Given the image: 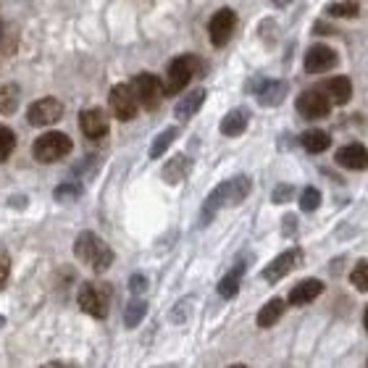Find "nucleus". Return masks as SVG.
Segmentation results:
<instances>
[{
    "instance_id": "f257e3e1",
    "label": "nucleus",
    "mask_w": 368,
    "mask_h": 368,
    "mask_svg": "<svg viewBox=\"0 0 368 368\" xmlns=\"http://www.w3.org/2000/svg\"><path fill=\"white\" fill-rule=\"evenodd\" d=\"M74 255L82 263H87L95 274L108 271L111 263H114V250L98 235H92V232H82V235L74 239Z\"/></svg>"
},
{
    "instance_id": "f03ea898",
    "label": "nucleus",
    "mask_w": 368,
    "mask_h": 368,
    "mask_svg": "<svg viewBox=\"0 0 368 368\" xmlns=\"http://www.w3.org/2000/svg\"><path fill=\"white\" fill-rule=\"evenodd\" d=\"M114 298V287L111 285H95V282H82L77 302L87 316L92 318H105L108 316V305Z\"/></svg>"
},
{
    "instance_id": "7ed1b4c3",
    "label": "nucleus",
    "mask_w": 368,
    "mask_h": 368,
    "mask_svg": "<svg viewBox=\"0 0 368 368\" xmlns=\"http://www.w3.org/2000/svg\"><path fill=\"white\" fill-rule=\"evenodd\" d=\"M71 148H74V142H71L68 134L45 132L32 142V155L40 163H55V161L66 158L68 153H71Z\"/></svg>"
},
{
    "instance_id": "20e7f679",
    "label": "nucleus",
    "mask_w": 368,
    "mask_h": 368,
    "mask_svg": "<svg viewBox=\"0 0 368 368\" xmlns=\"http://www.w3.org/2000/svg\"><path fill=\"white\" fill-rule=\"evenodd\" d=\"M195 74H198V55H179V58H174L168 64L163 92L166 95H179L184 87L192 82Z\"/></svg>"
},
{
    "instance_id": "39448f33",
    "label": "nucleus",
    "mask_w": 368,
    "mask_h": 368,
    "mask_svg": "<svg viewBox=\"0 0 368 368\" xmlns=\"http://www.w3.org/2000/svg\"><path fill=\"white\" fill-rule=\"evenodd\" d=\"M132 90H134V98L137 103L145 108V111H158V105L163 101V82L150 74V71H142V74H137L132 82Z\"/></svg>"
},
{
    "instance_id": "423d86ee",
    "label": "nucleus",
    "mask_w": 368,
    "mask_h": 368,
    "mask_svg": "<svg viewBox=\"0 0 368 368\" xmlns=\"http://www.w3.org/2000/svg\"><path fill=\"white\" fill-rule=\"evenodd\" d=\"M295 108H298V114L302 118H308V121H318V118H326L332 114V101L318 90H305L300 92V98L295 101Z\"/></svg>"
},
{
    "instance_id": "0eeeda50",
    "label": "nucleus",
    "mask_w": 368,
    "mask_h": 368,
    "mask_svg": "<svg viewBox=\"0 0 368 368\" xmlns=\"http://www.w3.org/2000/svg\"><path fill=\"white\" fill-rule=\"evenodd\" d=\"M339 64V53L332 48V45H324V42H316L305 51V58H302V66L308 74H326Z\"/></svg>"
},
{
    "instance_id": "6e6552de",
    "label": "nucleus",
    "mask_w": 368,
    "mask_h": 368,
    "mask_svg": "<svg viewBox=\"0 0 368 368\" xmlns=\"http://www.w3.org/2000/svg\"><path fill=\"white\" fill-rule=\"evenodd\" d=\"M237 27V14L232 8H218L216 14L208 21V34H211V45L213 48H224L229 45L232 34H235Z\"/></svg>"
},
{
    "instance_id": "1a4fd4ad",
    "label": "nucleus",
    "mask_w": 368,
    "mask_h": 368,
    "mask_svg": "<svg viewBox=\"0 0 368 368\" xmlns=\"http://www.w3.org/2000/svg\"><path fill=\"white\" fill-rule=\"evenodd\" d=\"M61 116H64V103L58 98H40L27 111V121L32 127H53L55 121H61Z\"/></svg>"
},
{
    "instance_id": "9d476101",
    "label": "nucleus",
    "mask_w": 368,
    "mask_h": 368,
    "mask_svg": "<svg viewBox=\"0 0 368 368\" xmlns=\"http://www.w3.org/2000/svg\"><path fill=\"white\" fill-rule=\"evenodd\" d=\"M108 103H111V111L118 121H132L140 111V103L134 98V90L132 84H116L108 95Z\"/></svg>"
},
{
    "instance_id": "9b49d317",
    "label": "nucleus",
    "mask_w": 368,
    "mask_h": 368,
    "mask_svg": "<svg viewBox=\"0 0 368 368\" xmlns=\"http://www.w3.org/2000/svg\"><path fill=\"white\" fill-rule=\"evenodd\" d=\"M250 92L258 98L261 105L276 108V105H282V101L287 98L289 87H287L285 79H255V82H250Z\"/></svg>"
},
{
    "instance_id": "f8f14e48",
    "label": "nucleus",
    "mask_w": 368,
    "mask_h": 368,
    "mask_svg": "<svg viewBox=\"0 0 368 368\" xmlns=\"http://www.w3.org/2000/svg\"><path fill=\"white\" fill-rule=\"evenodd\" d=\"M300 261H302L300 248H289V250H285L282 255H276V258L263 268V279H266L268 285H276L279 279H285L289 271H295Z\"/></svg>"
},
{
    "instance_id": "ddd939ff",
    "label": "nucleus",
    "mask_w": 368,
    "mask_h": 368,
    "mask_svg": "<svg viewBox=\"0 0 368 368\" xmlns=\"http://www.w3.org/2000/svg\"><path fill=\"white\" fill-rule=\"evenodd\" d=\"M79 129L90 140H101V137L108 134L111 124H108V116H105L103 108H87V111L79 114Z\"/></svg>"
},
{
    "instance_id": "4468645a",
    "label": "nucleus",
    "mask_w": 368,
    "mask_h": 368,
    "mask_svg": "<svg viewBox=\"0 0 368 368\" xmlns=\"http://www.w3.org/2000/svg\"><path fill=\"white\" fill-rule=\"evenodd\" d=\"M334 163L350 171H366L368 168V150L360 142H350L334 153Z\"/></svg>"
},
{
    "instance_id": "2eb2a0df",
    "label": "nucleus",
    "mask_w": 368,
    "mask_h": 368,
    "mask_svg": "<svg viewBox=\"0 0 368 368\" xmlns=\"http://www.w3.org/2000/svg\"><path fill=\"white\" fill-rule=\"evenodd\" d=\"M318 90L332 101V105H347L352 101V82L347 77H332L318 84Z\"/></svg>"
},
{
    "instance_id": "dca6fc26",
    "label": "nucleus",
    "mask_w": 368,
    "mask_h": 368,
    "mask_svg": "<svg viewBox=\"0 0 368 368\" xmlns=\"http://www.w3.org/2000/svg\"><path fill=\"white\" fill-rule=\"evenodd\" d=\"M324 289H326V287H324L321 279H302V282H298V285L289 289L287 302H289V305H308V302H313L316 298H321Z\"/></svg>"
},
{
    "instance_id": "f3484780",
    "label": "nucleus",
    "mask_w": 368,
    "mask_h": 368,
    "mask_svg": "<svg viewBox=\"0 0 368 368\" xmlns=\"http://www.w3.org/2000/svg\"><path fill=\"white\" fill-rule=\"evenodd\" d=\"M205 90L198 87V90H192L189 95H184L182 101L176 103V108H174V116L179 118V121H187V118H192L198 111L202 108V103H205Z\"/></svg>"
},
{
    "instance_id": "a211bd4d",
    "label": "nucleus",
    "mask_w": 368,
    "mask_h": 368,
    "mask_svg": "<svg viewBox=\"0 0 368 368\" xmlns=\"http://www.w3.org/2000/svg\"><path fill=\"white\" fill-rule=\"evenodd\" d=\"M248 121H250V114L245 108H235V111H229L226 116L221 118V134L224 137H239L248 129Z\"/></svg>"
},
{
    "instance_id": "6ab92c4d",
    "label": "nucleus",
    "mask_w": 368,
    "mask_h": 368,
    "mask_svg": "<svg viewBox=\"0 0 368 368\" xmlns=\"http://www.w3.org/2000/svg\"><path fill=\"white\" fill-rule=\"evenodd\" d=\"M189 168H192L189 155L179 153V155H174L166 166H163V171H161V174H163V179H166L168 184H179V182H184V179H187Z\"/></svg>"
},
{
    "instance_id": "aec40b11",
    "label": "nucleus",
    "mask_w": 368,
    "mask_h": 368,
    "mask_svg": "<svg viewBox=\"0 0 368 368\" xmlns=\"http://www.w3.org/2000/svg\"><path fill=\"white\" fill-rule=\"evenodd\" d=\"M300 145L311 153V155H318V153L332 148V134L324 132V129H308V132L300 134Z\"/></svg>"
},
{
    "instance_id": "412c9836",
    "label": "nucleus",
    "mask_w": 368,
    "mask_h": 368,
    "mask_svg": "<svg viewBox=\"0 0 368 368\" xmlns=\"http://www.w3.org/2000/svg\"><path fill=\"white\" fill-rule=\"evenodd\" d=\"M285 308H287V302L282 300V298H271V300L258 311V318H255V324L261 326V329H271L279 318L285 316Z\"/></svg>"
},
{
    "instance_id": "4be33fe9",
    "label": "nucleus",
    "mask_w": 368,
    "mask_h": 368,
    "mask_svg": "<svg viewBox=\"0 0 368 368\" xmlns=\"http://www.w3.org/2000/svg\"><path fill=\"white\" fill-rule=\"evenodd\" d=\"M224 187H226V205H239V202L250 195L252 182H250V176L239 174V176H235V179H226Z\"/></svg>"
},
{
    "instance_id": "5701e85b",
    "label": "nucleus",
    "mask_w": 368,
    "mask_h": 368,
    "mask_svg": "<svg viewBox=\"0 0 368 368\" xmlns=\"http://www.w3.org/2000/svg\"><path fill=\"white\" fill-rule=\"evenodd\" d=\"M242 274H245V263L239 261L237 266H232V271L218 282V295L224 298V300H232L237 298V292H239V285H242Z\"/></svg>"
},
{
    "instance_id": "b1692460",
    "label": "nucleus",
    "mask_w": 368,
    "mask_h": 368,
    "mask_svg": "<svg viewBox=\"0 0 368 368\" xmlns=\"http://www.w3.org/2000/svg\"><path fill=\"white\" fill-rule=\"evenodd\" d=\"M326 16H334V18H358V16H360V5H358V0H342V3H329V5H326Z\"/></svg>"
},
{
    "instance_id": "393cba45",
    "label": "nucleus",
    "mask_w": 368,
    "mask_h": 368,
    "mask_svg": "<svg viewBox=\"0 0 368 368\" xmlns=\"http://www.w3.org/2000/svg\"><path fill=\"white\" fill-rule=\"evenodd\" d=\"M148 313V302L145 300H132L124 311V326L127 329H137L142 324V318Z\"/></svg>"
},
{
    "instance_id": "a878e982",
    "label": "nucleus",
    "mask_w": 368,
    "mask_h": 368,
    "mask_svg": "<svg viewBox=\"0 0 368 368\" xmlns=\"http://www.w3.org/2000/svg\"><path fill=\"white\" fill-rule=\"evenodd\" d=\"M179 137V129L176 127H168V129H163V132L158 134L155 140H153V145H150V158H161L163 153L171 148V142Z\"/></svg>"
},
{
    "instance_id": "bb28decb",
    "label": "nucleus",
    "mask_w": 368,
    "mask_h": 368,
    "mask_svg": "<svg viewBox=\"0 0 368 368\" xmlns=\"http://www.w3.org/2000/svg\"><path fill=\"white\" fill-rule=\"evenodd\" d=\"M18 108V87L16 84H3L0 87V114L11 116Z\"/></svg>"
},
{
    "instance_id": "cd10ccee",
    "label": "nucleus",
    "mask_w": 368,
    "mask_h": 368,
    "mask_svg": "<svg viewBox=\"0 0 368 368\" xmlns=\"http://www.w3.org/2000/svg\"><path fill=\"white\" fill-rule=\"evenodd\" d=\"M82 182H64L53 189V198L58 202H74L82 198Z\"/></svg>"
},
{
    "instance_id": "c85d7f7f",
    "label": "nucleus",
    "mask_w": 368,
    "mask_h": 368,
    "mask_svg": "<svg viewBox=\"0 0 368 368\" xmlns=\"http://www.w3.org/2000/svg\"><path fill=\"white\" fill-rule=\"evenodd\" d=\"M350 285L360 292H368V258H360L350 271Z\"/></svg>"
},
{
    "instance_id": "c756f323",
    "label": "nucleus",
    "mask_w": 368,
    "mask_h": 368,
    "mask_svg": "<svg viewBox=\"0 0 368 368\" xmlns=\"http://www.w3.org/2000/svg\"><path fill=\"white\" fill-rule=\"evenodd\" d=\"M318 205H321V189L316 187H305L300 192V208L305 213H313Z\"/></svg>"
},
{
    "instance_id": "7c9ffc66",
    "label": "nucleus",
    "mask_w": 368,
    "mask_h": 368,
    "mask_svg": "<svg viewBox=\"0 0 368 368\" xmlns=\"http://www.w3.org/2000/svg\"><path fill=\"white\" fill-rule=\"evenodd\" d=\"M14 148H16V134L8 127H0V161H8Z\"/></svg>"
},
{
    "instance_id": "2f4dec72",
    "label": "nucleus",
    "mask_w": 368,
    "mask_h": 368,
    "mask_svg": "<svg viewBox=\"0 0 368 368\" xmlns=\"http://www.w3.org/2000/svg\"><path fill=\"white\" fill-rule=\"evenodd\" d=\"M195 305V300L192 298H184V300H179L174 308H171V313H168V321L171 324H184L187 318H189V308Z\"/></svg>"
},
{
    "instance_id": "473e14b6",
    "label": "nucleus",
    "mask_w": 368,
    "mask_h": 368,
    "mask_svg": "<svg viewBox=\"0 0 368 368\" xmlns=\"http://www.w3.org/2000/svg\"><path fill=\"white\" fill-rule=\"evenodd\" d=\"M295 198V184H279L274 192H271V202L274 205H285Z\"/></svg>"
},
{
    "instance_id": "72a5a7b5",
    "label": "nucleus",
    "mask_w": 368,
    "mask_h": 368,
    "mask_svg": "<svg viewBox=\"0 0 368 368\" xmlns=\"http://www.w3.org/2000/svg\"><path fill=\"white\" fill-rule=\"evenodd\" d=\"M8 274H11V255L5 248H0V287L8 282Z\"/></svg>"
},
{
    "instance_id": "f704fd0d",
    "label": "nucleus",
    "mask_w": 368,
    "mask_h": 368,
    "mask_svg": "<svg viewBox=\"0 0 368 368\" xmlns=\"http://www.w3.org/2000/svg\"><path fill=\"white\" fill-rule=\"evenodd\" d=\"M145 289H148V279H145L142 274H134L132 279H129V292H132V295H142Z\"/></svg>"
},
{
    "instance_id": "c9c22d12",
    "label": "nucleus",
    "mask_w": 368,
    "mask_h": 368,
    "mask_svg": "<svg viewBox=\"0 0 368 368\" xmlns=\"http://www.w3.org/2000/svg\"><path fill=\"white\" fill-rule=\"evenodd\" d=\"M295 224H298V218L292 216V213H289V216H285V235L287 237L295 235Z\"/></svg>"
},
{
    "instance_id": "e433bc0d",
    "label": "nucleus",
    "mask_w": 368,
    "mask_h": 368,
    "mask_svg": "<svg viewBox=\"0 0 368 368\" xmlns=\"http://www.w3.org/2000/svg\"><path fill=\"white\" fill-rule=\"evenodd\" d=\"M24 202H27L24 195H21V198H11V205H14V208H24Z\"/></svg>"
},
{
    "instance_id": "4c0bfd02",
    "label": "nucleus",
    "mask_w": 368,
    "mask_h": 368,
    "mask_svg": "<svg viewBox=\"0 0 368 368\" xmlns=\"http://www.w3.org/2000/svg\"><path fill=\"white\" fill-rule=\"evenodd\" d=\"M292 0H274V5H279V8H285V5H289Z\"/></svg>"
},
{
    "instance_id": "58836bf2",
    "label": "nucleus",
    "mask_w": 368,
    "mask_h": 368,
    "mask_svg": "<svg viewBox=\"0 0 368 368\" xmlns=\"http://www.w3.org/2000/svg\"><path fill=\"white\" fill-rule=\"evenodd\" d=\"M363 324H366V332H368V305H366V311H363Z\"/></svg>"
},
{
    "instance_id": "ea45409f",
    "label": "nucleus",
    "mask_w": 368,
    "mask_h": 368,
    "mask_svg": "<svg viewBox=\"0 0 368 368\" xmlns=\"http://www.w3.org/2000/svg\"><path fill=\"white\" fill-rule=\"evenodd\" d=\"M366 366H368V360H366Z\"/></svg>"
}]
</instances>
